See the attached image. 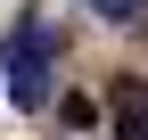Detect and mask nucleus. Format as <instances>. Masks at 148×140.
Returning <instances> with one entry per match:
<instances>
[{
  "instance_id": "nucleus-1",
  "label": "nucleus",
  "mask_w": 148,
  "mask_h": 140,
  "mask_svg": "<svg viewBox=\"0 0 148 140\" xmlns=\"http://www.w3.org/2000/svg\"><path fill=\"white\" fill-rule=\"evenodd\" d=\"M0 91L16 99V107H49V74H58V33L41 25V16H25V25L8 33V58H0Z\"/></svg>"
},
{
  "instance_id": "nucleus-2",
  "label": "nucleus",
  "mask_w": 148,
  "mask_h": 140,
  "mask_svg": "<svg viewBox=\"0 0 148 140\" xmlns=\"http://www.w3.org/2000/svg\"><path fill=\"white\" fill-rule=\"evenodd\" d=\"M115 140H148V82L115 91Z\"/></svg>"
},
{
  "instance_id": "nucleus-3",
  "label": "nucleus",
  "mask_w": 148,
  "mask_h": 140,
  "mask_svg": "<svg viewBox=\"0 0 148 140\" xmlns=\"http://www.w3.org/2000/svg\"><path fill=\"white\" fill-rule=\"evenodd\" d=\"M82 8H99V16H132L140 0H82Z\"/></svg>"
}]
</instances>
